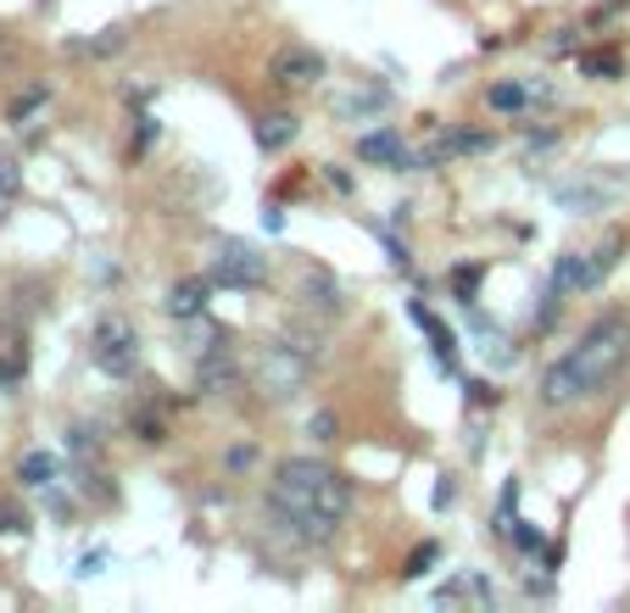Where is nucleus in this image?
<instances>
[{
	"label": "nucleus",
	"instance_id": "nucleus-1",
	"mask_svg": "<svg viewBox=\"0 0 630 613\" xmlns=\"http://www.w3.org/2000/svg\"><path fill=\"white\" fill-rule=\"evenodd\" d=\"M268 513L284 536L307 547H329L352 518V480L318 457H284L268 480Z\"/></svg>",
	"mask_w": 630,
	"mask_h": 613
},
{
	"label": "nucleus",
	"instance_id": "nucleus-2",
	"mask_svg": "<svg viewBox=\"0 0 630 613\" xmlns=\"http://www.w3.org/2000/svg\"><path fill=\"white\" fill-rule=\"evenodd\" d=\"M625 363H630V312H603L586 323V335L542 373V402L564 407L580 396H597Z\"/></svg>",
	"mask_w": 630,
	"mask_h": 613
},
{
	"label": "nucleus",
	"instance_id": "nucleus-3",
	"mask_svg": "<svg viewBox=\"0 0 630 613\" xmlns=\"http://www.w3.org/2000/svg\"><path fill=\"white\" fill-rule=\"evenodd\" d=\"M89 363L107 373V380H134V368H140V329L118 312L107 318H95L89 329Z\"/></svg>",
	"mask_w": 630,
	"mask_h": 613
},
{
	"label": "nucleus",
	"instance_id": "nucleus-4",
	"mask_svg": "<svg viewBox=\"0 0 630 613\" xmlns=\"http://www.w3.org/2000/svg\"><path fill=\"white\" fill-rule=\"evenodd\" d=\"M207 279H213V285H223V291H257L263 279H268V257L257 246H246V241H223L218 257H213V268H207Z\"/></svg>",
	"mask_w": 630,
	"mask_h": 613
},
{
	"label": "nucleus",
	"instance_id": "nucleus-5",
	"mask_svg": "<svg viewBox=\"0 0 630 613\" xmlns=\"http://www.w3.org/2000/svg\"><path fill=\"white\" fill-rule=\"evenodd\" d=\"M324 73H329V62H324V51H313V45H284V51L268 62V78L279 89H313Z\"/></svg>",
	"mask_w": 630,
	"mask_h": 613
},
{
	"label": "nucleus",
	"instance_id": "nucleus-6",
	"mask_svg": "<svg viewBox=\"0 0 630 613\" xmlns=\"http://www.w3.org/2000/svg\"><path fill=\"white\" fill-rule=\"evenodd\" d=\"M358 157L374 168H419V157L402 146V128H368L358 134Z\"/></svg>",
	"mask_w": 630,
	"mask_h": 613
},
{
	"label": "nucleus",
	"instance_id": "nucleus-7",
	"mask_svg": "<svg viewBox=\"0 0 630 613\" xmlns=\"http://www.w3.org/2000/svg\"><path fill=\"white\" fill-rule=\"evenodd\" d=\"M408 318L424 329V335H429V346H435V357H441V368L447 373H458V335H452V329L441 323V318H435L424 302H408Z\"/></svg>",
	"mask_w": 630,
	"mask_h": 613
},
{
	"label": "nucleus",
	"instance_id": "nucleus-8",
	"mask_svg": "<svg viewBox=\"0 0 630 613\" xmlns=\"http://www.w3.org/2000/svg\"><path fill=\"white\" fill-rule=\"evenodd\" d=\"M207 291H213V279H179V285L168 291V312L173 318H202L207 312Z\"/></svg>",
	"mask_w": 630,
	"mask_h": 613
},
{
	"label": "nucleus",
	"instance_id": "nucleus-9",
	"mask_svg": "<svg viewBox=\"0 0 630 613\" xmlns=\"http://www.w3.org/2000/svg\"><path fill=\"white\" fill-rule=\"evenodd\" d=\"M57 475H62V463H57V452H45V446L23 452V463H17V480H23V486H34V491L57 486Z\"/></svg>",
	"mask_w": 630,
	"mask_h": 613
},
{
	"label": "nucleus",
	"instance_id": "nucleus-10",
	"mask_svg": "<svg viewBox=\"0 0 630 613\" xmlns=\"http://www.w3.org/2000/svg\"><path fill=\"white\" fill-rule=\"evenodd\" d=\"M296 134H302V123L290 118V112H268V118L257 123V146H263V151H284Z\"/></svg>",
	"mask_w": 630,
	"mask_h": 613
},
{
	"label": "nucleus",
	"instance_id": "nucleus-11",
	"mask_svg": "<svg viewBox=\"0 0 630 613\" xmlns=\"http://www.w3.org/2000/svg\"><path fill=\"white\" fill-rule=\"evenodd\" d=\"M307 302H318L324 312H335V307H341V285H335L324 268H313V273H307Z\"/></svg>",
	"mask_w": 630,
	"mask_h": 613
},
{
	"label": "nucleus",
	"instance_id": "nucleus-12",
	"mask_svg": "<svg viewBox=\"0 0 630 613\" xmlns=\"http://www.w3.org/2000/svg\"><path fill=\"white\" fill-rule=\"evenodd\" d=\"M580 73H586V78H619L625 62L614 51H580Z\"/></svg>",
	"mask_w": 630,
	"mask_h": 613
},
{
	"label": "nucleus",
	"instance_id": "nucleus-13",
	"mask_svg": "<svg viewBox=\"0 0 630 613\" xmlns=\"http://www.w3.org/2000/svg\"><path fill=\"white\" fill-rule=\"evenodd\" d=\"M492 112H524L530 107V89L524 84H492Z\"/></svg>",
	"mask_w": 630,
	"mask_h": 613
},
{
	"label": "nucleus",
	"instance_id": "nucleus-14",
	"mask_svg": "<svg viewBox=\"0 0 630 613\" xmlns=\"http://www.w3.org/2000/svg\"><path fill=\"white\" fill-rule=\"evenodd\" d=\"M78 51H84V57H112V51H123V28H118V23L101 28V39H84Z\"/></svg>",
	"mask_w": 630,
	"mask_h": 613
},
{
	"label": "nucleus",
	"instance_id": "nucleus-15",
	"mask_svg": "<svg viewBox=\"0 0 630 613\" xmlns=\"http://www.w3.org/2000/svg\"><path fill=\"white\" fill-rule=\"evenodd\" d=\"M23 368H28L23 346H7V357H0V391H7V385H17V380H23Z\"/></svg>",
	"mask_w": 630,
	"mask_h": 613
},
{
	"label": "nucleus",
	"instance_id": "nucleus-16",
	"mask_svg": "<svg viewBox=\"0 0 630 613\" xmlns=\"http://www.w3.org/2000/svg\"><path fill=\"white\" fill-rule=\"evenodd\" d=\"M23 191V168H17V157H0V201H12Z\"/></svg>",
	"mask_w": 630,
	"mask_h": 613
},
{
	"label": "nucleus",
	"instance_id": "nucleus-17",
	"mask_svg": "<svg viewBox=\"0 0 630 613\" xmlns=\"http://www.w3.org/2000/svg\"><path fill=\"white\" fill-rule=\"evenodd\" d=\"M480 273H486L480 262H469V268H458V273H452V291H458L469 307H474V285H480Z\"/></svg>",
	"mask_w": 630,
	"mask_h": 613
},
{
	"label": "nucleus",
	"instance_id": "nucleus-18",
	"mask_svg": "<svg viewBox=\"0 0 630 613\" xmlns=\"http://www.w3.org/2000/svg\"><path fill=\"white\" fill-rule=\"evenodd\" d=\"M435 557H441V547H435V541H424V547H419V552L408 557V580H424Z\"/></svg>",
	"mask_w": 630,
	"mask_h": 613
},
{
	"label": "nucleus",
	"instance_id": "nucleus-19",
	"mask_svg": "<svg viewBox=\"0 0 630 613\" xmlns=\"http://www.w3.org/2000/svg\"><path fill=\"white\" fill-rule=\"evenodd\" d=\"M152 139H157V118H140V134H134V157H145V146H152Z\"/></svg>",
	"mask_w": 630,
	"mask_h": 613
},
{
	"label": "nucleus",
	"instance_id": "nucleus-20",
	"mask_svg": "<svg viewBox=\"0 0 630 613\" xmlns=\"http://www.w3.org/2000/svg\"><path fill=\"white\" fill-rule=\"evenodd\" d=\"M39 101H45V89H28V96H17V101H12V123H23Z\"/></svg>",
	"mask_w": 630,
	"mask_h": 613
},
{
	"label": "nucleus",
	"instance_id": "nucleus-21",
	"mask_svg": "<svg viewBox=\"0 0 630 613\" xmlns=\"http://www.w3.org/2000/svg\"><path fill=\"white\" fill-rule=\"evenodd\" d=\"M313 430H318V441H335V436H329V430H335V418H329V413H318V418H313Z\"/></svg>",
	"mask_w": 630,
	"mask_h": 613
}]
</instances>
